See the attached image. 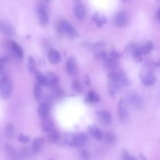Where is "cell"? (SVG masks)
I'll use <instances>...</instances> for the list:
<instances>
[{
    "instance_id": "obj_31",
    "label": "cell",
    "mask_w": 160,
    "mask_h": 160,
    "mask_svg": "<svg viewBox=\"0 0 160 160\" xmlns=\"http://www.w3.org/2000/svg\"><path fill=\"white\" fill-rule=\"evenodd\" d=\"M153 48V45L151 42H147L143 47L141 48V52L144 54H146L149 52Z\"/></svg>"
},
{
    "instance_id": "obj_37",
    "label": "cell",
    "mask_w": 160,
    "mask_h": 160,
    "mask_svg": "<svg viewBox=\"0 0 160 160\" xmlns=\"http://www.w3.org/2000/svg\"><path fill=\"white\" fill-rule=\"evenodd\" d=\"M156 16H157V18L160 21V9H158L157 14H156Z\"/></svg>"
},
{
    "instance_id": "obj_27",
    "label": "cell",
    "mask_w": 160,
    "mask_h": 160,
    "mask_svg": "<svg viewBox=\"0 0 160 160\" xmlns=\"http://www.w3.org/2000/svg\"><path fill=\"white\" fill-rule=\"evenodd\" d=\"M71 87L72 91L78 92H80L82 91V87L81 83L77 79H74L71 81Z\"/></svg>"
},
{
    "instance_id": "obj_13",
    "label": "cell",
    "mask_w": 160,
    "mask_h": 160,
    "mask_svg": "<svg viewBox=\"0 0 160 160\" xmlns=\"http://www.w3.org/2000/svg\"><path fill=\"white\" fill-rule=\"evenodd\" d=\"M41 127L42 130H43L45 132H49L53 130L54 122L49 117L45 118L44 119H42V120H41Z\"/></svg>"
},
{
    "instance_id": "obj_23",
    "label": "cell",
    "mask_w": 160,
    "mask_h": 160,
    "mask_svg": "<svg viewBox=\"0 0 160 160\" xmlns=\"http://www.w3.org/2000/svg\"><path fill=\"white\" fill-rule=\"evenodd\" d=\"M4 134L8 139H11L14 134V128L12 124L8 123L6 125L4 128Z\"/></svg>"
},
{
    "instance_id": "obj_22",
    "label": "cell",
    "mask_w": 160,
    "mask_h": 160,
    "mask_svg": "<svg viewBox=\"0 0 160 160\" xmlns=\"http://www.w3.org/2000/svg\"><path fill=\"white\" fill-rule=\"evenodd\" d=\"M102 138L104 142L110 146L114 144L116 142V138L114 134L109 132H106L104 135H102Z\"/></svg>"
},
{
    "instance_id": "obj_26",
    "label": "cell",
    "mask_w": 160,
    "mask_h": 160,
    "mask_svg": "<svg viewBox=\"0 0 160 160\" xmlns=\"http://www.w3.org/2000/svg\"><path fill=\"white\" fill-rule=\"evenodd\" d=\"M28 69L30 71V72H31L32 73H36L38 71L36 62H35L34 58L31 56H29V58H28Z\"/></svg>"
},
{
    "instance_id": "obj_25",
    "label": "cell",
    "mask_w": 160,
    "mask_h": 160,
    "mask_svg": "<svg viewBox=\"0 0 160 160\" xmlns=\"http://www.w3.org/2000/svg\"><path fill=\"white\" fill-rule=\"evenodd\" d=\"M60 136H59V134L58 132H57L55 130H52L50 132H49L48 136V140L51 142H56L58 141L59 139Z\"/></svg>"
},
{
    "instance_id": "obj_12",
    "label": "cell",
    "mask_w": 160,
    "mask_h": 160,
    "mask_svg": "<svg viewBox=\"0 0 160 160\" xmlns=\"http://www.w3.org/2000/svg\"><path fill=\"white\" fill-rule=\"evenodd\" d=\"M48 58L51 64H56L60 62L61 59V55L58 50L55 49H52L49 51Z\"/></svg>"
},
{
    "instance_id": "obj_17",
    "label": "cell",
    "mask_w": 160,
    "mask_h": 160,
    "mask_svg": "<svg viewBox=\"0 0 160 160\" xmlns=\"http://www.w3.org/2000/svg\"><path fill=\"white\" fill-rule=\"evenodd\" d=\"M44 142V139L41 138V137H38V138H36L33 141H32V152L36 154L38 153L40 151V150L41 149L43 144Z\"/></svg>"
},
{
    "instance_id": "obj_29",
    "label": "cell",
    "mask_w": 160,
    "mask_h": 160,
    "mask_svg": "<svg viewBox=\"0 0 160 160\" xmlns=\"http://www.w3.org/2000/svg\"><path fill=\"white\" fill-rule=\"evenodd\" d=\"M42 94V88L41 85L39 83H36L34 86V96L36 100L38 101L41 96Z\"/></svg>"
},
{
    "instance_id": "obj_5",
    "label": "cell",
    "mask_w": 160,
    "mask_h": 160,
    "mask_svg": "<svg viewBox=\"0 0 160 160\" xmlns=\"http://www.w3.org/2000/svg\"><path fill=\"white\" fill-rule=\"evenodd\" d=\"M12 83L7 78L0 80V96L4 99H9L12 94Z\"/></svg>"
},
{
    "instance_id": "obj_16",
    "label": "cell",
    "mask_w": 160,
    "mask_h": 160,
    "mask_svg": "<svg viewBox=\"0 0 160 160\" xmlns=\"http://www.w3.org/2000/svg\"><path fill=\"white\" fill-rule=\"evenodd\" d=\"M46 78V86L50 87H55L58 84V78L52 72H48L45 75Z\"/></svg>"
},
{
    "instance_id": "obj_24",
    "label": "cell",
    "mask_w": 160,
    "mask_h": 160,
    "mask_svg": "<svg viewBox=\"0 0 160 160\" xmlns=\"http://www.w3.org/2000/svg\"><path fill=\"white\" fill-rule=\"evenodd\" d=\"M86 101L91 103L98 102L100 101V97L96 92H94L92 91H91L87 94Z\"/></svg>"
},
{
    "instance_id": "obj_28",
    "label": "cell",
    "mask_w": 160,
    "mask_h": 160,
    "mask_svg": "<svg viewBox=\"0 0 160 160\" xmlns=\"http://www.w3.org/2000/svg\"><path fill=\"white\" fill-rule=\"evenodd\" d=\"M36 77L38 83H39L41 86H46V78L45 75H43L41 72L37 71L36 72Z\"/></svg>"
},
{
    "instance_id": "obj_4",
    "label": "cell",
    "mask_w": 160,
    "mask_h": 160,
    "mask_svg": "<svg viewBox=\"0 0 160 160\" xmlns=\"http://www.w3.org/2000/svg\"><path fill=\"white\" fill-rule=\"evenodd\" d=\"M126 104L131 106L135 109H141L143 106L142 99L135 92H128L125 96Z\"/></svg>"
},
{
    "instance_id": "obj_40",
    "label": "cell",
    "mask_w": 160,
    "mask_h": 160,
    "mask_svg": "<svg viewBox=\"0 0 160 160\" xmlns=\"http://www.w3.org/2000/svg\"><path fill=\"white\" fill-rule=\"evenodd\" d=\"M46 160H54V159L52 158H49V159H47Z\"/></svg>"
},
{
    "instance_id": "obj_7",
    "label": "cell",
    "mask_w": 160,
    "mask_h": 160,
    "mask_svg": "<svg viewBox=\"0 0 160 160\" xmlns=\"http://www.w3.org/2000/svg\"><path fill=\"white\" fill-rule=\"evenodd\" d=\"M0 32L8 36H12L16 34V30L14 26L9 22L5 21H0Z\"/></svg>"
},
{
    "instance_id": "obj_14",
    "label": "cell",
    "mask_w": 160,
    "mask_h": 160,
    "mask_svg": "<svg viewBox=\"0 0 160 160\" xmlns=\"http://www.w3.org/2000/svg\"><path fill=\"white\" fill-rule=\"evenodd\" d=\"M73 11L77 19L80 21H82L86 17V9L82 4H76L74 8Z\"/></svg>"
},
{
    "instance_id": "obj_15",
    "label": "cell",
    "mask_w": 160,
    "mask_h": 160,
    "mask_svg": "<svg viewBox=\"0 0 160 160\" xmlns=\"http://www.w3.org/2000/svg\"><path fill=\"white\" fill-rule=\"evenodd\" d=\"M49 113V106L47 103H41L38 108V114L39 117L42 119L48 117Z\"/></svg>"
},
{
    "instance_id": "obj_34",
    "label": "cell",
    "mask_w": 160,
    "mask_h": 160,
    "mask_svg": "<svg viewBox=\"0 0 160 160\" xmlns=\"http://www.w3.org/2000/svg\"><path fill=\"white\" fill-rule=\"evenodd\" d=\"M122 160H131L132 157L130 156L129 154L126 151H124L122 152Z\"/></svg>"
},
{
    "instance_id": "obj_11",
    "label": "cell",
    "mask_w": 160,
    "mask_h": 160,
    "mask_svg": "<svg viewBox=\"0 0 160 160\" xmlns=\"http://www.w3.org/2000/svg\"><path fill=\"white\" fill-rule=\"evenodd\" d=\"M9 47L14 52V53L20 59L24 57V51L21 46L16 41L11 40L9 41Z\"/></svg>"
},
{
    "instance_id": "obj_10",
    "label": "cell",
    "mask_w": 160,
    "mask_h": 160,
    "mask_svg": "<svg viewBox=\"0 0 160 160\" xmlns=\"http://www.w3.org/2000/svg\"><path fill=\"white\" fill-rule=\"evenodd\" d=\"M4 149L8 158L9 160H18L19 155L16 150L10 144H4Z\"/></svg>"
},
{
    "instance_id": "obj_8",
    "label": "cell",
    "mask_w": 160,
    "mask_h": 160,
    "mask_svg": "<svg viewBox=\"0 0 160 160\" xmlns=\"http://www.w3.org/2000/svg\"><path fill=\"white\" fill-rule=\"evenodd\" d=\"M99 121L103 125L107 126L111 124L112 117L110 112L107 110H100L97 112Z\"/></svg>"
},
{
    "instance_id": "obj_32",
    "label": "cell",
    "mask_w": 160,
    "mask_h": 160,
    "mask_svg": "<svg viewBox=\"0 0 160 160\" xmlns=\"http://www.w3.org/2000/svg\"><path fill=\"white\" fill-rule=\"evenodd\" d=\"M18 139L19 141H20L22 143H24V144L28 143L30 141L29 137L28 136H27V135L24 134L23 133H20L18 135Z\"/></svg>"
},
{
    "instance_id": "obj_33",
    "label": "cell",
    "mask_w": 160,
    "mask_h": 160,
    "mask_svg": "<svg viewBox=\"0 0 160 160\" xmlns=\"http://www.w3.org/2000/svg\"><path fill=\"white\" fill-rule=\"evenodd\" d=\"M79 156L81 160H89L91 157L89 152L85 149H83L81 151Z\"/></svg>"
},
{
    "instance_id": "obj_39",
    "label": "cell",
    "mask_w": 160,
    "mask_h": 160,
    "mask_svg": "<svg viewBox=\"0 0 160 160\" xmlns=\"http://www.w3.org/2000/svg\"><path fill=\"white\" fill-rule=\"evenodd\" d=\"M131 160H138L137 158H132V159H131Z\"/></svg>"
},
{
    "instance_id": "obj_38",
    "label": "cell",
    "mask_w": 160,
    "mask_h": 160,
    "mask_svg": "<svg viewBox=\"0 0 160 160\" xmlns=\"http://www.w3.org/2000/svg\"><path fill=\"white\" fill-rule=\"evenodd\" d=\"M157 66L160 68V59L158 61V62H157Z\"/></svg>"
},
{
    "instance_id": "obj_1",
    "label": "cell",
    "mask_w": 160,
    "mask_h": 160,
    "mask_svg": "<svg viewBox=\"0 0 160 160\" xmlns=\"http://www.w3.org/2000/svg\"><path fill=\"white\" fill-rule=\"evenodd\" d=\"M56 31L59 36L67 35L70 39H74L78 36V32L71 23L66 19H60L56 24Z\"/></svg>"
},
{
    "instance_id": "obj_42",
    "label": "cell",
    "mask_w": 160,
    "mask_h": 160,
    "mask_svg": "<svg viewBox=\"0 0 160 160\" xmlns=\"http://www.w3.org/2000/svg\"><path fill=\"white\" fill-rule=\"evenodd\" d=\"M44 1H49V0H44Z\"/></svg>"
},
{
    "instance_id": "obj_2",
    "label": "cell",
    "mask_w": 160,
    "mask_h": 160,
    "mask_svg": "<svg viewBox=\"0 0 160 160\" xmlns=\"http://www.w3.org/2000/svg\"><path fill=\"white\" fill-rule=\"evenodd\" d=\"M36 13L39 25L42 27H46L49 23L48 9L46 4L42 2H39L36 6Z\"/></svg>"
},
{
    "instance_id": "obj_35",
    "label": "cell",
    "mask_w": 160,
    "mask_h": 160,
    "mask_svg": "<svg viewBox=\"0 0 160 160\" xmlns=\"http://www.w3.org/2000/svg\"><path fill=\"white\" fill-rule=\"evenodd\" d=\"M8 61V59L6 58H0V71H1L3 68H4V66L6 64V62H7Z\"/></svg>"
},
{
    "instance_id": "obj_30",
    "label": "cell",
    "mask_w": 160,
    "mask_h": 160,
    "mask_svg": "<svg viewBox=\"0 0 160 160\" xmlns=\"http://www.w3.org/2000/svg\"><path fill=\"white\" fill-rule=\"evenodd\" d=\"M34 154L32 149L29 150L28 148L24 147L22 149H21V154L22 156V157H24V158H31L32 156V155Z\"/></svg>"
},
{
    "instance_id": "obj_6",
    "label": "cell",
    "mask_w": 160,
    "mask_h": 160,
    "mask_svg": "<svg viewBox=\"0 0 160 160\" xmlns=\"http://www.w3.org/2000/svg\"><path fill=\"white\" fill-rule=\"evenodd\" d=\"M118 112L119 120L122 122L126 121L128 118V111L126 106V103L122 98H121L119 100L118 104Z\"/></svg>"
},
{
    "instance_id": "obj_3",
    "label": "cell",
    "mask_w": 160,
    "mask_h": 160,
    "mask_svg": "<svg viewBox=\"0 0 160 160\" xmlns=\"http://www.w3.org/2000/svg\"><path fill=\"white\" fill-rule=\"evenodd\" d=\"M88 138L85 133L78 132L70 134L66 138V141L69 145L73 147H82L87 141Z\"/></svg>"
},
{
    "instance_id": "obj_41",
    "label": "cell",
    "mask_w": 160,
    "mask_h": 160,
    "mask_svg": "<svg viewBox=\"0 0 160 160\" xmlns=\"http://www.w3.org/2000/svg\"><path fill=\"white\" fill-rule=\"evenodd\" d=\"M74 1H80L81 0H74Z\"/></svg>"
},
{
    "instance_id": "obj_19",
    "label": "cell",
    "mask_w": 160,
    "mask_h": 160,
    "mask_svg": "<svg viewBox=\"0 0 160 160\" xmlns=\"http://www.w3.org/2000/svg\"><path fill=\"white\" fill-rule=\"evenodd\" d=\"M141 81L144 86H150L155 82L156 78L152 73L148 72L142 77Z\"/></svg>"
},
{
    "instance_id": "obj_36",
    "label": "cell",
    "mask_w": 160,
    "mask_h": 160,
    "mask_svg": "<svg viewBox=\"0 0 160 160\" xmlns=\"http://www.w3.org/2000/svg\"><path fill=\"white\" fill-rule=\"evenodd\" d=\"M84 82L86 85L88 86H90L91 85V79H90V78L89 77L88 75L86 74L84 76Z\"/></svg>"
},
{
    "instance_id": "obj_9",
    "label": "cell",
    "mask_w": 160,
    "mask_h": 160,
    "mask_svg": "<svg viewBox=\"0 0 160 160\" xmlns=\"http://www.w3.org/2000/svg\"><path fill=\"white\" fill-rule=\"evenodd\" d=\"M66 69L67 72L71 75L73 76L76 72L77 70V64L76 61L74 58H69L66 63Z\"/></svg>"
},
{
    "instance_id": "obj_21",
    "label": "cell",
    "mask_w": 160,
    "mask_h": 160,
    "mask_svg": "<svg viewBox=\"0 0 160 160\" xmlns=\"http://www.w3.org/2000/svg\"><path fill=\"white\" fill-rule=\"evenodd\" d=\"M92 19L98 26H101L106 22V17L99 12H96L92 16Z\"/></svg>"
},
{
    "instance_id": "obj_18",
    "label": "cell",
    "mask_w": 160,
    "mask_h": 160,
    "mask_svg": "<svg viewBox=\"0 0 160 160\" xmlns=\"http://www.w3.org/2000/svg\"><path fill=\"white\" fill-rule=\"evenodd\" d=\"M127 18L126 14L124 12H119L116 14L114 18V24L116 26L121 27L126 23Z\"/></svg>"
},
{
    "instance_id": "obj_20",
    "label": "cell",
    "mask_w": 160,
    "mask_h": 160,
    "mask_svg": "<svg viewBox=\"0 0 160 160\" xmlns=\"http://www.w3.org/2000/svg\"><path fill=\"white\" fill-rule=\"evenodd\" d=\"M89 131L91 134L96 139L100 140L102 138V133L101 131L96 125H92L89 127Z\"/></svg>"
}]
</instances>
